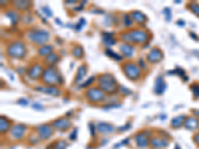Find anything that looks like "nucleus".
<instances>
[{
    "mask_svg": "<svg viewBox=\"0 0 199 149\" xmlns=\"http://www.w3.org/2000/svg\"><path fill=\"white\" fill-rule=\"evenodd\" d=\"M33 108H35V109H42V108H43V106L40 105L39 104H33Z\"/></svg>",
    "mask_w": 199,
    "mask_h": 149,
    "instance_id": "obj_45",
    "label": "nucleus"
},
{
    "mask_svg": "<svg viewBox=\"0 0 199 149\" xmlns=\"http://www.w3.org/2000/svg\"><path fill=\"white\" fill-rule=\"evenodd\" d=\"M174 149H180V147L178 145H175V148Z\"/></svg>",
    "mask_w": 199,
    "mask_h": 149,
    "instance_id": "obj_50",
    "label": "nucleus"
},
{
    "mask_svg": "<svg viewBox=\"0 0 199 149\" xmlns=\"http://www.w3.org/2000/svg\"><path fill=\"white\" fill-rule=\"evenodd\" d=\"M164 89H165V83H164L163 76H157L154 84V92L157 95H161V93H163Z\"/></svg>",
    "mask_w": 199,
    "mask_h": 149,
    "instance_id": "obj_14",
    "label": "nucleus"
},
{
    "mask_svg": "<svg viewBox=\"0 0 199 149\" xmlns=\"http://www.w3.org/2000/svg\"><path fill=\"white\" fill-rule=\"evenodd\" d=\"M42 73H43V68L39 64H36V65L32 66L28 71V75L31 79H38Z\"/></svg>",
    "mask_w": 199,
    "mask_h": 149,
    "instance_id": "obj_13",
    "label": "nucleus"
},
{
    "mask_svg": "<svg viewBox=\"0 0 199 149\" xmlns=\"http://www.w3.org/2000/svg\"><path fill=\"white\" fill-rule=\"evenodd\" d=\"M120 50L122 55L126 58H132L134 55V48L129 44H121L120 46Z\"/></svg>",
    "mask_w": 199,
    "mask_h": 149,
    "instance_id": "obj_16",
    "label": "nucleus"
},
{
    "mask_svg": "<svg viewBox=\"0 0 199 149\" xmlns=\"http://www.w3.org/2000/svg\"><path fill=\"white\" fill-rule=\"evenodd\" d=\"M194 141H195L198 145H199V132L195 134V136H194Z\"/></svg>",
    "mask_w": 199,
    "mask_h": 149,
    "instance_id": "obj_47",
    "label": "nucleus"
},
{
    "mask_svg": "<svg viewBox=\"0 0 199 149\" xmlns=\"http://www.w3.org/2000/svg\"><path fill=\"white\" fill-rule=\"evenodd\" d=\"M27 127L23 124H16L11 128V136L16 140L21 139L26 132Z\"/></svg>",
    "mask_w": 199,
    "mask_h": 149,
    "instance_id": "obj_8",
    "label": "nucleus"
},
{
    "mask_svg": "<svg viewBox=\"0 0 199 149\" xmlns=\"http://www.w3.org/2000/svg\"><path fill=\"white\" fill-rule=\"evenodd\" d=\"M86 73H87V68L85 67L84 65L80 66L78 71H77V75H76L75 82L76 83H80V82H81V80L84 79V76H86Z\"/></svg>",
    "mask_w": 199,
    "mask_h": 149,
    "instance_id": "obj_19",
    "label": "nucleus"
},
{
    "mask_svg": "<svg viewBox=\"0 0 199 149\" xmlns=\"http://www.w3.org/2000/svg\"><path fill=\"white\" fill-rule=\"evenodd\" d=\"M184 126L189 130H195L199 127V121L196 117L190 116V117H187L185 119Z\"/></svg>",
    "mask_w": 199,
    "mask_h": 149,
    "instance_id": "obj_15",
    "label": "nucleus"
},
{
    "mask_svg": "<svg viewBox=\"0 0 199 149\" xmlns=\"http://www.w3.org/2000/svg\"><path fill=\"white\" fill-rule=\"evenodd\" d=\"M18 104H20L21 105H27L29 104V101L25 99H20V100H18Z\"/></svg>",
    "mask_w": 199,
    "mask_h": 149,
    "instance_id": "obj_39",
    "label": "nucleus"
},
{
    "mask_svg": "<svg viewBox=\"0 0 199 149\" xmlns=\"http://www.w3.org/2000/svg\"><path fill=\"white\" fill-rule=\"evenodd\" d=\"M86 96L88 97V100L92 101V103H100V101L104 100L105 99L104 91H101V88H89L86 92Z\"/></svg>",
    "mask_w": 199,
    "mask_h": 149,
    "instance_id": "obj_7",
    "label": "nucleus"
},
{
    "mask_svg": "<svg viewBox=\"0 0 199 149\" xmlns=\"http://www.w3.org/2000/svg\"><path fill=\"white\" fill-rule=\"evenodd\" d=\"M190 88H191V91L193 92V96L197 97V99H199V84H193L191 87H190Z\"/></svg>",
    "mask_w": 199,
    "mask_h": 149,
    "instance_id": "obj_32",
    "label": "nucleus"
},
{
    "mask_svg": "<svg viewBox=\"0 0 199 149\" xmlns=\"http://www.w3.org/2000/svg\"><path fill=\"white\" fill-rule=\"evenodd\" d=\"M65 147H66V142L60 141L56 146H55V149H65Z\"/></svg>",
    "mask_w": 199,
    "mask_h": 149,
    "instance_id": "obj_37",
    "label": "nucleus"
},
{
    "mask_svg": "<svg viewBox=\"0 0 199 149\" xmlns=\"http://www.w3.org/2000/svg\"><path fill=\"white\" fill-rule=\"evenodd\" d=\"M184 120H185V116H176V117L173 118L171 120V122H170V124L173 127H179V126H181L183 124Z\"/></svg>",
    "mask_w": 199,
    "mask_h": 149,
    "instance_id": "obj_23",
    "label": "nucleus"
},
{
    "mask_svg": "<svg viewBox=\"0 0 199 149\" xmlns=\"http://www.w3.org/2000/svg\"><path fill=\"white\" fill-rule=\"evenodd\" d=\"M58 60H59V57L57 56L56 54H54V53H52V54H50L49 56H47L46 57V59H45V62L48 64V65H54L55 63H57L58 62Z\"/></svg>",
    "mask_w": 199,
    "mask_h": 149,
    "instance_id": "obj_27",
    "label": "nucleus"
},
{
    "mask_svg": "<svg viewBox=\"0 0 199 149\" xmlns=\"http://www.w3.org/2000/svg\"><path fill=\"white\" fill-rule=\"evenodd\" d=\"M35 89L38 92H41L43 93H47V95L53 96H60V93H61V92L59 91V88H57L56 87H54V86L38 87V88H35Z\"/></svg>",
    "mask_w": 199,
    "mask_h": 149,
    "instance_id": "obj_12",
    "label": "nucleus"
},
{
    "mask_svg": "<svg viewBox=\"0 0 199 149\" xmlns=\"http://www.w3.org/2000/svg\"><path fill=\"white\" fill-rule=\"evenodd\" d=\"M174 72H177V75H179L180 76H182V78H184L185 80H188V79H186L185 76H185V72L182 69H180V68H176Z\"/></svg>",
    "mask_w": 199,
    "mask_h": 149,
    "instance_id": "obj_36",
    "label": "nucleus"
},
{
    "mask_svg": "<svg viewBox=\"0 0 199 149\" xmlns=\"http://www.w3.org/2000/svg\"><path fill=\"white\" fill-rule=\"evenodd\" d=\"M135 142L139 146V147H145L149 144V141H147V138L145 135L143 134H137L135 136Z\"/></svg>",
    "mask_w": 199,
    "mask_h": 149,
    "instance_id": "obj_20",
    "label": "nucleus"
},
{
    "mask_svg": "<svg viewBox=\"0 0 199 149\" xmlns=\"http://www.w3.org/2000/svg\"><path fill=\"white\" fill-rule=\"evenodd\" d=\"M122 70H124L125 76L133 80H137L139 76H141V69L133 63H126L125 65L122 67Z\"/></svg>",
    "mask_w": 199,
    "mask_h": 149,
    "instance_id": "obj_6",
    "label": "nucleus"
},
{
    "mask_svg": "<svg viewBox=\"0 0 199 149\" xmlns=\"http://www.w3.org/2000/svg\"><path fill=\"white\" fill-rule=\"evenodd\" d=\"M90 129H91V134L93 136H95V127H94V125L92 124V123H90Z\"/></svg>",
    "mask_w": 199,
    "mask_h": 149,
    "instance_id": "obj_43",
    "label": "nucleus"
},
{
    "mask_svg": "<svg viewBox=\"0 0 199 149\" xmlns=\"http://www.w3.org/2000/svg\"><path fill=\"white\" fill-rule=\"evenodd\" d=\"M52 50H53V47L52 46H43V47H41V48L39 49V51H38V53H39L40 56H49V55L51 54V52H52Z\"/></svg>",
    "mask_w": 199,
    "mask_h": 149,
    "instance_id": "obj_25",
    "label": "nucleus"
},
{
    "mask_svg": "<svg viewBox=\"0 0 199 149\" xmlns=\"http://www.w3.org/2000/svg\"><path fill=\"white\" fill-rule=\"evenodd\" d=\"M14 5L18 10H26L30 7V2L29 1H15Z\"/></svg>",
    "mask_w": 199,
    "mask_h": 149,
    "instance_id": "obj_24",
    "label": "nucleus"
},
{
    "mask_svg": "<svg viewBox=\"0 0 199 149\" xmlns=\"http://www.w3.org/2000/svg\"><path fill=\"white\" fill-rule=\"evenodd\" d=\"M117 106H120V105H117L116 104H113L112 105H107V106H105V109H109V108H117Z\"/></svg>",
    "mask_w": 199,
    "mask_h": 149,
    "instance_id": "obj_44",
    "label": "nucleus"
},
{
    "mask_svg": "<svg viewBox=\"0 0 199 149\" xmlns=\"http://www.w3.org/2000/svg\"><path fill=\"white\" fill-rule=\"evenodd\" d=\"M94 80H95L94 76H91V78H89V79L87 80V82H86V83L82 84H81V87H80V88H86V87H88L89 84H92L93 82H94Z\"/></svg>",
    "mask_w": 199,
    "mask_h": 149,
    "instance_id": "obj_34",
    "label": "nucleus"
},
{
    "mask_svg": "<svg viewBox=\"0 0 199 149\" xmlns=\"http://www.w3.org/2000/svg\"><path fill=\"white\" fill-rule=\"evenodd\" d=\"M9 128H10V122L4 117L0 118V129H1V132H6Z\"/></svg>",
    "mask_w": 199,
    "mask_h": 149,
    "instance_id": "obj_26",
    "label": "nucleus"
},
{
    "mask_svg": "<svg viewBox=\"0 0 199 149\" xmlns=\"http://www.w3.org/2000/svg\"><path fill=\"white\" fill-rule=\"evenodd\" d=\"M37 130H38V133H39V136L42 139H48L53 134L52 125H49V124L40 125L37 128Z\"/></svg>",
    "mask_w": 199,
    "mask_h": 149,
    "instance_id": "obj_9",
    "label": "nucleus"
},
{
    "mask_svg": "<svg viewBox=\"0 0 199 149\" xmlns=\"http://www.w3.org/2000/svg\"><path fill=\"white\" fill-rule=\"evenodd\" d=\"M130 16H132V18L137 23L142 24L146 21V16L139 11H133L132 13H130Z\"/></svg>",
    "mask_w": 199,
    "mask_h": 149,
    "instance_id": "obj_18",
    "label": "nucleus"
},
{
    "mask_svg": "<svg viewBox=\"0 0 199 149\" xmlns=\"http://www.w3.org/2000/svg\"><path fill=\"white\" fill-rule=\"evenodd\" d=\"M6 52L10 58L22 59L25 56V54H26V48H25V45L22 42L17 41L7 47Z\"/></svg>",
    "mask_w": 199,
    "mask_h": 149,
    "instance_id": "obj_4",
    "label": "nucleus"
},
{
    "mask_svg": "<svg viewBox=\"0 0 199 149\" xmlns=\"http://www.w3.org/2000/svg\"><path fill=\"white\" fill-rule=\"evenodd\" d=\"M6 16L9 17V18H10L12 24H16V22H17V21H18V19H19V16H18V14H17L15 11H9V12H7Z\"/></svg>",
    "mask_w": 199,
    "mask_h": 149,
    "instance_id": "obj_29",
    "label": "nucleus"
},
{
    "mask_svg": "<svg viewBox=\"0 0 199 149\" xmlns=\"http://www.w3.org/2000/svg\"><path fill=\"white\" fill-rule=\"evenodd\" d=\"M151 143L153 147L156 148H161V147H165L167 146V140L163 139V138H152L151 139Z\"/></svg>",
    "mask_w": 199,
    "mask_h": 149,
    "instance_id": "obj_21",
    "label": "nucleus"
},
{
    "mask_svg": "<svg viewBox=\"0 0 199 149\" xmlns=\"http://www.w3.org/2000/svg\"><path fill=\"white\" fill-rule=\"evenodd\" d=\"M105 55H107L108 57H111L113 59L117 60V61H121V60H122V57H121L120 55H117V53H115L112 49H109V48L105 49Z\"/></svg>",
    "mask_w": 199,
    "mask_h": 149,
    "instance_id": "obj_28",
    "label": "nucleus"
},
{
    "mask_svg": "<svg viewBox=\"0 0 199 149\" xmlns=\"http://www.w3.org/2000/svg\"><path fill=\"white\" fill-rule=\"evenodd\" d=\"M83 53H84V51L82 49V47H75V48L73 49V52H72V54L74 55L75 57H77V58H82L83 56Z\"/></svg>",
    "mask_w": 199,
    "mask_h": 149,
    "instance_id": "obj_30",
    "label": "nucleus"
},
{
    "mask_svg": "<svg viewBox=\"0 0 199 149\" xmlns=\"http://www.w3.org/2000/svg\"><path fill=\"white\" fill-rule=\"evenodd\" d=\"M121 38L125 42H133V43L137 44H143L149 39V35L142 30H133V31L121 34Z\"/></svg>",
    "mask_w": 199,
    "mask_h": 149,
    "instance_id": "obj_1",
    "label": "nucleus"
},
{
    "mask_svg": "<svg viewBox=\"0 0 199 149\" xmlns=\"http://www.w3.org/2000/svg\"><path fill=\"white\" fill-rule=\"evenodd\" d=\"M138 64H139V65H141V67L142 68V69H146V66H145V62H143V60H142L141 58V59H139V60H138Z\"/></svg>",
    "mask_w": 199,
    "mask_h": 149,
    "instance_id": "obj_42",
    "label": "nucleus"
},
{
    "mask_svg": "<svg viewBox=\"0 0 199 149\" xmlns=\"http://www.w3.org/2000/svg\"><path fill=\"white\" fill-rule=\"evenodd\" d=\"M42 10H43V12H44V13H45L46 15H47V16H52V12H51V11L49 10L48 7H43V9H42Z\"/></svg>",
    "mask_w": 199,
    "mask_h": 149,
    "instance_id": "obj_38",
    "label": "nucleus"
},
{
    "mask_svg": "<svg viewBox=\"0 0 199 149\" xmlns=\"http://www.w3.org/2000/svg\"><path fill=\"white\" fill-rule=\"evenodd\" d=\"M121 88V92H122V93H132V92L128 91V88H126L122 87V88Z\"/></svg>",
    "mask_w": 199,
    "mask_h": 149,
    "instance_id": "obj_46",
    "label": "nucleus"
},
{
    "mask_svg": "<svg viewBox=\"0 0 199 149\" xmlns=\"http://www.w3.org/2000/svg\"><path fill=\"white\" fill-rule=\"evenodd\" d=\"M84 24H85V20H84V19H81V20H80V22L77 24L78 26L76 27V29H77V30H80V29H81V28L84 26Z\"/></svg>",
    "mask_w": 199,
    "mask_h": 149,
    "instance_id": "obj_40",
    "label": "nucleus"
},
{
    "mask_svg": "<svg viewBox=\"0 0 199 149\" xmlns=\"http://www.w3.org/2000/svg\"><path fill=\"white\" fill-rule=\"evenodd\" d=\"M76 135H77V129H74L73 132L70 134V139L71 140H74L76 138Z\"/></svg>",
    "mask_w": 199,
    "mask_h": 149,
    "instance_id": "obj_41",
    "label": "nucleus"
},
{
    "mask_svg": "<svg viewBox=\"0 0 199 149\" xmlns=\"http://www.w3.org/2000/svg\"><path fill=\"white\" fill-rule=\"evenodd\" d=\"M98 130L101 133H111L115 130V127H113L112 124H109V123L99 122L98 123Z\"/></svg>",
    "mask_w": 199,
    "mask_h": 149,
    "instance_id": "obj_17",
    "label": "nucleus"
},
{
    "mask_svg": "<svg viewBox=\"0 0 199 149\" xmlns=\"http://www.w3.org/2000/svg\"><path fill=\"white\" fill-rule=\"evenodd\" d=\"M103 41L105 44H107L109 46L111 45H115L116 44V40L113 39V35L112 33H107L104 32L103 33Z\"/></svg>",
    "mask_w": 199,
    "mask_h": 149,
    "instance_id": "obj_22",
    "label": "nucleus"
},
{
    "mask_svg": "<svg viewBox=\"0 0 199 149\" xmlns=\"http://www.w3.org/2000/svg\"><path fill=\"white\" fill-rule=\"evenodd\" d=\"M188 7L190 8V10H191L194 14L197 15V16L199 17V4H198V3H194V2H192V3H190V4H189Z\"/></svg>",
    "mask_w": 199,
    "mask_h": 149,
    "instance_id": "obj_31",
    "label": "nucleus"
},
{
    "mask_svg": "<svg viewBox=\"0 0 199 149\" xmlns=\"http://www.w3.org/2000/svg\"><path fill=\"white\" fill-rule=\"evenodd\" d=\"M42 79H43V82L48 86H54V84L63 83L60 75L53 67H49L44 70Z\"/></svg>",
    "mask_w": 199,
    "mask_h": 149,
    "instance_id": "obj_3",
    "label": "nucleus"
},
{
    "mask_svg": "<svg viewBox=\"0 0 199 149\" xmlns=\"http://www.w3.org/2000/svg\"><path fill=\"white\" fill-rule=\"evenodd\" d=\"M52 126L58 130H66L71 126V122L69 119L66 118H59L57 120L52 122Z\"/></svg>",
    "mask_w": 199,
    "mask_h": 149,
    "instance_id": "obj_11",
    "label": "nucleus"
},
{
    "mask_svg": "<svg viewBox=\"0 0 199 149\" xmlns=\"http://www.w3.org/2000/svg\"><path fill=\"white\" fill-rule=\"evenodd\" d=\"M98 84L101 91L108 92H115L117 91V82L111 74L101 75L98 78Z\"/></svg>",
    "mask_w": 199,
    "mask_h": 149,
    "instance_id": "obj_2",
    "label": "nucleus"
},
{
    "mask_svg": "<svg viewBox=\"0 0 199 149\" xmlns=\"http://www.w3.org/2000/svg\"><path fill=\"white\" fill-rule=\"evenodd\" d=\"M193 113H194V116H196L198 118H199V110H193Z\"/></svg>",
    "mask_w": 199,
    "mask_h": 149,
    "instance_id": "obj_48",
    "label": "nucleus"
},
{
    "mask_svg": "<svg viewBox=\"0 0 199 149\" xmlns=\"http://www.w3.org/2000/svg\"><path fill=\"white\" fill-rule=\"evenodd\" d=\"M162 58H163V54L161 51L157 48L152 49L149 53V55H147V60H149L150 63H157L159 61H161Z\"/></svg>",
    "mask_w": 199,
    "mask_h": 149,
    "instance_id": "obj_10",
    "label": "nucleus"
},
{
    "mask_svg": "<svg viewBox=\"0 0 199 149\" xmlns=\"http://www.w3.org/2000/svg\"><path fill=\"white\" fill-rule=\"evenodd\" d=\"M27 37L30 39L33 43L37 45H44L49 40V33L44 30H38V31L29 32Z\"/></svg>",
    "mask_w": 199,
    "mask_h": 149,
    "instance_id": "obj_5",
    "label": "nucleus"
},
{
    "mask_svg": "<svg viewBox=\"0 0 199 149\" xmlns=\"http://www.w3.org/2000/svg\"><path fill=\"white\" fill-rule=\"evenodd\" d=\"M133 21H132V17H129V15H125L124 16V24L125 27H129L132 25Z\"/></svg>",
    "mask_w": 199,
    "mask_h": 149,
    "instance_id": "obj_33",
    "label": "nucleus"
},
{
    "mask_svg": "<svg viewBox=\"0 0 199 149\" xmlns=\"http://www.w3.org/2000/svg\"><path fill=\"white\" fill-rule=\"evenodd\" d=\"M163 14L165 15L166 20L169 21V19H170V17H171V11L169 10L168 8H165V9H163Z\"/></svg>",
    "mask_w": 199,
    "mask_h": 149,
    "instance_id": "obj_35",
    "label": "nucleus"
},
{
    "mask_svg": "<svg viewBox=\"0 0 199 149\" xmlns=\"http://www.w3.org/2000/svg\"><path fill=\"white\" fill-rule=\"evenodd\" d=\"M190 36H191V37L193 38V39H196V40H198V38H197L196 36H194V35H193V33H190Z\"/></svg>",
    "mask_w": 199,
    "mask_h": 149,
    "instance_id": "obj_49",
    "label": "nucleus"
}]
</instances>
